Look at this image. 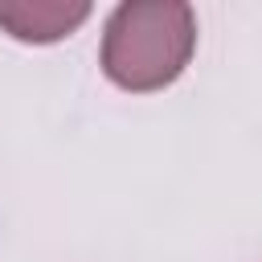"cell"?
I'll return each mask as SVG.
<instances>
[{"mask_svg": "<svg viewBox=\"0 0 262 262\" xmlns=\"http://www.w3.org/2000/svg\"><path fill=\"white\" fill-rule=\"evenodd\" d=\"M90 16L86 0H0V29L25 45H53Z\"/></svg>", "mask_w": 262, "mask_h": 262, "instance_id": "7a4b0ae2", "label": "cell"}, {"mask_svg": "<svg viewBox=\"0 0 262 262\" xmlns=\"http://www.w3.org/2000/svg\"><path fill=\"white\" fill-rule=\"evenodd\" d=\"M196 53V12L180 0H131L106 16L102 74L131 94L172 86Z\"/></svg>", "mask_w": 262, "mask_h": 262, "instance_id": "6da1fadb", "label": "cell"}]
</instances>
